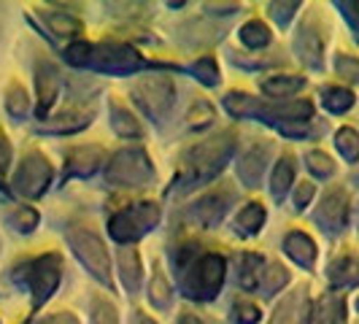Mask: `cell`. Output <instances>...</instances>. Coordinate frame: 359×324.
<instances>
[{"label": "cell", "instance_id": "44dd1931", "mask_svg": "<svg viewBox=\"0 0 359 324\" xmlns=\"http://www.w3.org/2000/svg\"><path fill=\"white\" fill-rule=\"evenodd\" d=\"M294 181V162L289 160V157H284V160L276 165V170H273V195L276 198H284L289 189V184Z\"/></svg>", "mask_w": 359, "mask_h": 324}, {"label": "cell", "instance_id": "52a82bcc", "mask_svg": "<svg viewBox=\"0 0 359 324\" xmlns=\"http://www.w3.org/2000/svg\"><path fill=\"white\" fill-rule=\"evenodd\" d=\"M173 81L168 76H146L138 84V97L151 114H165L173 103Z\"/></svg>", "mask_w": 359, "mask_h": 324}, {"label": "cell", "instance_id": "d4e9b609", "mask_svg": "<svg viewBox=\"0 0 359 324\" xmlns=\"http://www.w3.org/2000/svg\"><path fill=\"white\" fill-rule=\"evenodd\" d=\"M262 222H265V208H262L259 203H249V205L238 214V224H241L246 233H257V230L262 227Z\"/></svg>", "mask_w": 359, "mask_h": 324}, {"label": "cell", "instance_id": "d6a6232c", "mask_svg": "<svg viewBox=\"0 0 359 324\" xmlns=\"http://www.w3.org/2000/svg\"><path fill=\"white\" fill-rule=\"evenodd\" d=\"M287 281H289L287 268H281V265H270V268L265 270V289H268V295L278 292Z\"/></svg>", "mask_w": 359, "mask_h": 324}, {"label": "cell", "instance_id": "4316f807", "mask_svg": "<svg viewBox=\"0 0 359 324\" xmlns=\"http://www.w3.org/2000/svg\"><path fill=\"white\" fill-rule=\"evenodd\" d=\"M111 116H114L111 125H114V130H116L119 135H138V133H141V127L133 119V114L125 111L122 106H114V114H111Z\"/></svg>", "mask_w": 359, "mask_h": 324}, {"label": "cell", "instance_id": "f35d334b", "mask_svg": "<svg viewBox=\"0 0 359 324\" xmlns=\"http://www.w3.org/2000/svg\"><path fill=\"white\" fill-rule=\"evenodd\" d=\"M311 111H313V108H311V103H306V100H303V103H289V106L278 108L281 116H294L297 122H300V119H308Z\"/></svg>", "mask_w": 359, "mask_h": 324}, {"label": "cell", "instance_id": "8992f818", "mask_svg": "<svg viewBox=\"0 0 359 324\" xmlns=\"http://www.w3.org/2000/svg\"><path fill=\"white\" fill-rule=\"evenodd\" d=\"M52 179V165L43 160L41 154H30L27 160L19 165L17 176H14V184L22 195H41L46 189V184Z\"/></svg>", "mask_w": 359, "mask_h": 324}, {"label": "cell", "instance_id": "e575fe53", "mask_svg": "<svg viewBox=\"0 0 359 324\" xmlns=\"http://www.w3.org/2000/svg\"><path fill=\"white\" fill-rule=\"evenodd\" d=\"M257 268H259V257H243V276H241V284L243 287H254L257 284Z\"/></svg>", "mask_w": 359, "mask_h": 324}, {"label": "cell", "instance_id": "cb8c5ba5", "mask_svg": "<svg viewBox=\"0 0 359 324\" xmlns=\"http://www.w3.org/2000/svg\"><path fill=\"white\" fill-rule=\"evenodd\" d=\"M46 22H49V27H52L57 36H76V33H81V22L76 17H68V14H43Z\"/></svg>", "mask_w": 359, "mask_h": 324}, {"label": "cell", "instance_id": "681fc988", "mask_svg": "<svg viewBox=\"0 0 359 324\" xmlns=\"http://www.w3.org/2000/svg\"><path fill=\"white\" fill-rule=\"evenodd\" d=\"M357 311H359V300H357Z\"/></svg>", "mask_w": 359, "mask_h": 324}, {"label": "cell", "instance_id": "d590c367", "mask_svg": "<svg viewBox=\"0 0 359 324\" xmlns=\"http://www.w3.org/2000/svg\"><path fill=\"white\" fill-rule=\"evenodd\" d=\"M227 108H230L233 114H246V111H254V97L243 95V92L230 95V97H227Z\"/></svg>", "mask_w": 359, "mask_h": 324}, {"label": "cell", "instance_id": "f1b7e54d", "mask_svg": "<svg viewBox=\"0 0 359 324\" xmlns=\"http://www.w3.org/2000/svg\"><path fill=\"white\" fill-rule=\"evenodd\" d=\"M6 106H8V111H11L14 116L27 114V108H30V103H27V92L22 90L19 84H11V87H8V100H6Z\"/></svg>", "mask_w": 359, "mask_h": 324}, {"label": "cell", "instance_id": "ee69618b", "mask_svg": "<svg viewBox=\"0 0 359 324\" xmlns=\"http://www.w3.org/2000/svg\"><path fill=\"white\" fill-rule=\"evenodd\" d=\"M11 165V146L6 141V135H0V173H6Z\"/></svg>", "mask_w": 359, "mask_h": 324}, {"label": "cell", "instance_id": "2e32d148", "mask_svg": "<svg viewBox=\"0 0 359 324\" xmlns=\"http://www.w3.org/2000/svg\"><path fill=\"white\" fill-rule=\"evenodd\" d=\"M311 324H343V303L335 297H324L313 308Z\"/></svg>", "mask_w": 359, "mask_h": 324}, {"label": "cell", "instance_id": "b9f144b4", "mask_svg": "<svg viewBox=\"0 0 359 324\" xmlns=\"http://www.w3.org/2000/svg\"><path fill=\"white\" fill-rule=\"evenodd\" d=\"M313 198V184L311 181H300V187L294 189V205L297 208H306L308 203Z\"/></svg>", "mask_w": 359, "mask_h": 324}, {"label": "cell", "instance_id": "3957f363", "mask_svg": "<svg viewBox=\"0 0 359 324\" xmlns=\"http://www.w3.org/2000/svg\"><path fill=\"white\" fill-rule=\"evenodd\" d=\"M106 176L119 187H141L151 176V165L144 151H119L106 168Z\"/></svg>", "mask_w": 359, "mask_h": 324}, {"label": "cell", "instance_id": "7c38bea8", "mask_svg": "<svg viewBox=\"0 0 359 324\" xmlns=\"http://www.w3.org/2000/svg\"><path fill=\"white\" fill-rule=\"evenodd\" d=\"M103 162V151L97 146H84V149H73L68 157V170L79 173V176H90L100 168Z\"/></svg>", "mask_w": 359, "mask_h": 324}, {"label": "cell", "instance_id": "f6af8a7d", "mask_svg": "<svg viewBox=\"0 0 359 324\" xmlns=\"http://www.w3.org/2000/svg\"><path fill=\"white\" fill-rule=\"evenodd\" d=\"M292 8H297V3H281V6L276 3V6H273V17L276 19L281 17V22H287V19L292 17Z\"/></svg>", "mask_w": 359, "mask_h": 324}, {"label": "cell", "instance_id": "5bb4252c", "mask_svg": "<svg viewBox=\"0 0 359 324\" xmlns=\"http://www.w3.org/2000/svg\"><path fill=\"white\" fill-rule=\"evenodd\" d=\"M330 281H332V287H351V284H357L359 281V262L357 259H351V257H341V259H335L332 265H330Z\"/></svg>", "mask_w": 359, "mask_h": 324}, {"label": "cell", "instance_id": "ba28073f", "mask_svg": "<svg viewBox=\"0 0 359 324\" xmlns=\"http://www.w3.org/2000/svg\"><path fill=\"white\" fill-rule=\"evenodd\" d=\"M60 281V259L57 257H43L41 262H36V270L30 273V284H33V295L36 303H43Z\"/></svg>", "mask_w": 359, "mask_h": 324}, {"label": "cell", "instance_id": "f546056e", "mask_svg": "<svg viewBox=\"0 0 359 324\" xmlns=\"http://www.w3.org/2000/svg\"><path fill=\"white\" fill-rule=\"evenodd\" d=\"M297 295H289L273 313V324H297Z\"/></svg>", "mask_w": 359, "mask_h": 324}, {"label": "cell", "instance_id": "83f0119b", "mask_svg": "<svg viewBox=\"0 0 359 324\" xmlns=\"http://www.w3.org/2000/svg\"><path fill=\"white\" fill-rule=\"evenodd\" d=\"M149 297H151L154 306H160V308H165L168 303H170V287H168L162 270L154 273V278H151V284H149Z\"/></svg>", "mask_w": 359, "mask_h": 324}, {"label": "cell", "instance_id": "9c48e42d", "mask_svg": "<svg viewBox=\"0 0 359 324\" xmlns=\"http://www.w3.org/2000/svg\"><path fill=\"white\" fill-rule=\"evenodd\" d=\"M97 65L106 68V71H130V68H138L141 60L138 54L127 46H116V43H108L97 49Z\"/></svg>", "mask_w": 359, "mask_h": 324}, {"label": "cell", "instance_id": "6da1fadb", "mask_svg": "<svg viewBox=\"0 0 359 324\" xmlns=\"http://www.w3.org/2000/svg\"><path fill=\"white\" fill-rule=\"evenodd\" d=\"M68 241L71 246L76 249L79 259L87 265V268L100 278V281H111V270H108V252L103 246V241L97 235L87 230V227H71L68 230Z\"/></svg>", "mask_w": 359, "mask_h": 324}, {"label": "cell", "instance_id": "ab89813d", "mask_svg": "<svg viewBox=\"0 0 359 324\" xmlns=\"http://www.w3.org/2000/svg\"><path fill=\"white\" fill-rule=\"evenodd\" d=\"M195 73H198L200 79L205 81V84H216L219 81V76H216V65H214V60H200L198 65H195Z\"/></svg>", "mask_w": 359, "mask_h": 324}, {"label": "cell", "instance_id": "e0dca14e", "mask_svg": "<svg viewBox=\"0 0 359 324\" xmlns=\"http://www.w3.org/2000/svg\"><path fill=\"white\" fill-rule=\"evenodd\" d=\"M262 168H265V149H252V151L243 157V162L238 165V173H241V179L252 187V184H257L259 176H262Z\"/></svg>", "mask_w": 359, "mask_h": 324}, {"label": "cell", "instance_id": "ac0fdd59", "mask_svg": "<svg viewBox=\"0 0 359 324\" xmlns=\"http://www.w3.org/2000/svg\"><path fill=\"white\" fill-rule=\"evenodd\" d=\"M119 265H122V278H125L127 289H138L141 284V262H138V252L135 249H122L119 252Z\"/></svg>", "mask_w": 359, "mask_h": 324}, {"label": "cell", "instance_id": "4fadbf2b", "mask_svg": "<svg viewBox=\"0 0 359 324\" xmlns=\"http://www.w3.org/2000/svg\"><path fill=\"white\" fill-rule=\"evenodd\" d=\"M284 249H287L289 257H292L294 262H300L303 268H311L313 259H316V243H313L306 233H289Z\"/></svg>", "mask_w": 359, "mask_h": 324}, {"label": "cell", "instance_id": "8fae6325", "mask_svg": "<svg viewBox=\"0 0 359 324\" xmlns=\"http://www.w3.org/2000/svg\"><path fill=\"white\" fill-rule=\"evenodd\" d=\"M346 216H348V200L343 192H330L324 198L322 208H319V222H324L327 227L332 230H341L346 224Z\"/></svg>", "mask_w": 359, "mask_h": 324}, {"label": "cell", "instance_id": "4dcf8cb0", "mask_svg": "<svg viewBox=\"0 0 359 324\" xmlns=\"http://www.w3.org/2000/svg\"><path fill=\"white\" fill-rule=\"evenodd\" d=\"M211 122H214V108L208 106V103H195V106L189 108V127L203 130V127H208Z\"/></svg>", "mask_w": 359, "mask_h": 324}, {"label": "cell", "instance_id": "60d3db41", "mask_svg": "<svg viewBox=\"0 0 359 324\" xmlns=\"http://www.w3.org/2000/svg\"><path fill=\"white\" fill-rule=\"evenodd\" d=\"M68 60H71L73 65H81V62H87L92 54V46L90 43H73V46H68Z\"/></svg>", "mask_w": 359, "mask_h": 324}, {"label": "cell", "instance_id": "8d00e7d4", "mask_svg": "<svg viewBox=\"0 0 359 324\" xmlns=\"http://www.w3.org/2000/svg\"><path fill=\"white\" fill-rule=\"evenodd\" d=\"M335 65H338V73H341V76H346V79H357L359 81V60L348 57V54H341Z\"/></svg>", "mask_w": 359, "mask_h": 324}, {"label": "cell", "instance_id": "7402d4cb", "mask_svg": "<svg viewBox=\"0 0 359 324\" xmlns=\"http://www.w3.org/2000/svg\"><path fill=\"white\" fill-rule=\"evenodd\" d=\"M241 41L246 43V46H252V49H262V46H268L270 43V30L262 25V22H246L243 27H241Z\"/></svg>", "mask_w": 359, "mask_h": 324}, {"label": "cell", "instance_id": "5b68a950", "mask_svg": "<svg viewBox=\"0 0 359 324\" xmlns=\"http://www.w3.org/2000/svg\"><path fill=\"white\" fill-rule=\"evenodd\" d=\"M222 281H224V259L216 257V254H205V257H200L198 262H195L192 276H189L187 284L192 289V295L211 297V295L219 292Z\"/></svg>", "mask_w": 359, "mask_h": 324}, {"label": "cell", "instance_id": "74e56055", "mask_svg": "<svg viewBox=\"0 0 359 324\" xmlns=\"http://www.w3.org/2000/svg\"><path fill=\"white\" fill-rule=\"evenodd\" d=\"M17 224H19V230L30 233V230L38 224V211H36V208H30V205L19 208V211H17Z\"/></svg>", "mask_w": 359, "mask_h": 324}, {"label": "cell", "instance_id": "603a6c76", "mask_svg": "<svg viewBox=\"0 0 359 324\" xmlns=\"http://www.w3.org/2000/svg\"><path fill=\"white\" fill-rule=\"evenodd\" d=\"M324 106L332 114H343V111H348L354 106V92L343 90V87H330L324 92Z\"/></svg>", "mask_w": 359, "mask_h": 324}, {"label": "cell", "instance_id": "d6986e66", "mask_svg": "<svg viewBox=\"0 0 359 324\" xmlns=\"http://www.w3.org/2000/svg\"><path fill=\"white\" fill-rule=\"evenodd\" d=\"M300 87H303V79H297V76H273V79L262 81V90L273 95V97H289Z\"/></svg>", "mask_w": 359, "mask_h": 324}, {"label": "cell", "instance_id": "836d02e7", "mask_svg": "<svg viewBox=\"0 0 359 324\" xmlns=\"http://www.w3.org/2000/svg\"><path fill=\"white\" fill-rule=\"evenodd\" d=\"M308 168H311L316 176H332V170H335L332 160H330L324 151H311V154H308Z\"/></svg>", "mask_w": 359, "mask_h": 324}, {"label": "cell", "instance_id": "bcb514c9", "mask_svg": "<svg viewBox=\"0 0 359 324\" xmlns=\"http://www.w3.org/2000/svg\"><path fill=\"white\" fill-rule=\"evenodd\" d=\"M346 8H348V19L359 27V3H346Z\"/></svg>", "mask_w": 359, "mask_h": 324}, {"label": "cell", "instance_id": "484cf974", "mask_svg": "<svg viewBox=\"0 0 359 324\" xmlns=\"http://www.w3.org/2000/svg\"><path fill=\"white\" fill-rule=\"evenodd\" d=\"M335 144H338L341 154L348 162L359 160V135L351 130V127H343V130H338V141H335Z\"/></svg>", "mask_w": 359, "mask_h": 324}, {"label": "cell", "instance_id": "7a4b0ae2", "mask_svg": "<svg viewBox=\"0 0 359 324\" xmlns=\"http://www.w3.org/2000/svg\"><path fill=\"white\" fill-rule=\"evenodd\" d=\"M157 219H160V208L154 203H138L111 219V235L116 241H135L138 235L151 230Z\"/></svg>", "mask_w": 359, "mask_h": 324}, {"label": "cell", "instance_id": "7bdbcfd3", "mask_svg": "<svg viewBox=\"0 0 359 324\" xmlns=\"http://www.w3.org/2000/svg\"><path fill=\"white\" fill-rule=\"evenodd\" d=\"M238 322H241V324H257V322H259V308L249 306V303L238 306Z\"/></svg>", "mask_w": 359, "mask_h": 324}, {"label": "cell", "instance_id": "c3c4849f", "mask_svg": "<svg viewBox=\"0 0 359 324\" xmlns=\"http://www.w3.org/2000/svg\"><path fill=\"white\" fill-rule=\"evenodd\" d=\"M135 324H157V322H151L149 316H135Z\"/></svg>", "mask_w": 359, "mask_h": 324}, {"label": "cell", "instance_id": "ffe728a7", "mask_svg": "<svg viewBox=\"0 0 359 324\" xmlns=\"http://www.w3.org/2000/svg\"><path fill=\"white\" fill-rule=\"evenodd\" d=\"M195 214H198V219L205 227H214V224H219L222 214H224V200L219 198V195H211V198L200 200Z\"/></svg>", "mask_w": 359, "mask_h": 324}, {"label": "cell", "instance_id": "1f68e13d", "mask_svg": "<svg viewBox=\"0 0 359 324\" xmlns=\"http://www.w3.org/2000/svg\"><path fill=\"white\" fill-rule=\"evenodd\" d=\"M92 311H95V324H119V319H116V308L111 306L106 297H95Z\"/></svg>", "mask_w": 359, "mask_h": 324}, {"label": "cell", "instance_id": "277c9868", "mask_svg": "<svg viewBox=\"0 0 359 324\" xmlns=\"http://www.w3.org/2000/svg\"><path fill=\"white\" fill-rule=\"evenodd\" d=\"M227 154H230V138H227V135L195 146L192 154H189V162H187L189 176H192V179H208L214 170L222 168V162H224Z\"/></svg>", "mask_w": 359, "mask_h": 324}, {"label": "cell", "instance_id": "30bf717a", "mask_svg": "<svg viewBox=\"0 0 359 324\" xmlns=\"http://www.w3.org/2000/svg\"><path fill=\"white\" fill-rule=\"evenodd\" d=\"M38 114H49V108L57 100V92H60V79L52 65H38Z\"/></svg>", "mask_w": 359, "mask_h": 324}, {"label": "cell", "instance_id": "7dc6e473", "mask_svg": "<svg viewBox=\"0 0 359 324\" xmlns=\"http://www.w3.org/2000/svg\"><path fill=\"white\" fill-rule=\"evenodd\" d=\"M181 324H203V322H200L195 313H184V316H181Z\"/></svg>", "mask_w": 359, "mask_h": 324}, {"label": "cell", "instance_id": "9a60e30c", "mask_svg": "<svg viewBox=\"0 0 359 324\" xmlns=\"http://www.w3.org/2000/svg\"><path fill=\"white\" fill-rule=\"evenodd\" d=\"M297 52L311 68H319L322 65V38L316 36L313 30H303L300 38H297Z\"/></svg>", "mask_w": 359, "mask_h": 324}]
</instances>
